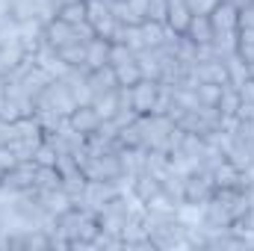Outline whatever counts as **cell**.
<instances>
[{
  "label": "cell",
  "instance_id": "6da1fadb",
  "mask_svg": "<svg viewBox=\"0 0 254 251\" xmlns=\"http://www.w3.org/2000/svg\"><path fill=\"white\" fill-rule=\"evenodd\" d=\"M136 127H139V136H142V148H148V151H166V142H169V133L175 130V122L169 116L148 113V116L136 119Z\"/></svg>",
  "mask_w": 254,
  "mask_h": 251
},
{
  "label": "cell",
  "instance_id": "7a4b0ae2",
  "mask_svg": "<svg viewBox=\"0 0 254 251\" xmlns=\"http://www.w3.org/2000/svg\"><path fill=\"white\" fill-rule=\"evenodd\" d=\"M80 169H83V175L89 181H110V184H116L125 175L119 154H86V160L80 163Z\"/></svg>",
  "mask_w": 254,
  "mask_h": 251
},
{
  "label": "cell",
  "instance_id": "3957f363",
  "mask_svg": "<svg viewBox=\"0 0 254 251\" xmlns=\"http://www.w3.org/2000/svg\"><path fill=\"white\" fill-rule=\"evenodd\" d=\"M116 195H122V192H119V184H110V181H89V178H86L83 195L74 201V207H83V210H89V213L98 216Z\"/></svg>",
  "mask_w": 254,
  "mask_h": 251
},
{
  "label": "cell",
  "instance_id": "277c9868",
  "mask_svg": "<svg viewBox=\"0 0 254 251\" xmlns=\"http://www.w3.org/2000/svg\"><path fill=\"white\" fill-rule=\"evenodd\" d=\"M86 21L92 24L95 36L101 39H110L113 30H116V18H113V9H110V0H86Z\"/></svg>",
  "mask_w": 254,
  "mask_h": 251
},
{
  "label": "cell",
  "instance_id": "5b68a950",
  "mask_svg": "<svg viewBox=\"0 0 254 251\" xmlns=\"http://www.w3.org/2000/svg\"><path fill=\"white\" fill-rule=\"evenodd\" d=\"M33 181H36V160H27V163H18L15 169H9L0 178V187L9 192H27V189H33Z\"/></svg>",
  "mask_w": 254,
  "mask_h": 251
},
{
  "label": "cell",
  "instance_id": "8992f818",
  "mask_svg": "<svg viewBox=\"0 0 254 251\" xmlns=\"http://www.w3.org/2000/svg\"><path fill=\"white\" fill-rule=\"evenodd\" d=\"M190 77L195 83H219L225 86L228 83V68H225V60L213 57V60H201L190 68Z\"/></svg>",
  "mask_w": 254,
  "mask_h": 251
},
{
  "label": "cell",
  "instance_id": "52a82bcc",
  "mask_svg": "<svg viewBox=\"0 0 254 251\" xmlns=\"http://www.w3.org/2000/svg\"><path fill=\"white\" fill-rule=\"evenodd\" d=\"M216 192V181L210 172H192L187 175V201L190 204H204Z\"/></svg>",
  "mask_w": 254,
  "mask_h": 251
},
{
  "label": "cell",
  "instance_id": "ba28073f",
  "mask_svg": "<svg viewBox=\"0 0 254 251\" xmlns=\"http://www.w3.org/2000/svg\"><path fill=\"white\" fill-rule=\"evenodd\" d=\"M130 89H133V110H136L139 116H148V113L154 110V104H157L160 83H157V80H139V83L130 86Z\"/></svg>",
  "mask_w": 254,
  "mask_h": 251
},
{
  "label": "cell",
  "instance_id": "9c48e42d",
  "mask_svg": "<svg viewBox=\"0 0 254 251\" xmlns=\"http://www.w3.org/2000/svg\"><path fill=\"white\" fill-rule=\"evenodd\" d=\"M210 24H213L216 33H222V30H240V9L234 3H228V0H219L213 6V12H210Z\"/></svg>",
  "mask_w": 254,
  "mask_h": 251
},
{
  "label": "cell",
  "instance_id": "30bf717a",
  "mask_svg": "<svg viewBox=\"0 0 254 251\" xmlns=\"http://www.w3.org/2000/svg\"><path fill=\"white\" fill-rule=\"evenodd\" d=\"M36 198H39L42 210H45L48 216H57V219L63 216L65 210H71V207H74L71 195H68L63 187H60V189H48V192H36Z\"/></svg>",
  "mask_w": 254,
  "mask_h": 251
},
{
  "label": "cell",
  "instance_id": "8fae6325",
  "mask_svg": "<svg viewBox=\"0 0 254 251\" xmlns=\"http://www.w3.org/2000/svg\"><path fill=\"white\" fill-rule=\"evenodd\" d=\"M86 83H89L92 95H104V92H113V89H119V80H116V68H113V65L92 68V71L86 74Z\"/></svg>",
  "mask_w": 254,
  "mask_h": 251
},
{
  "label": "cell",
  "instance_id": "7c38bea8",
  "mask_svg": "<svg viewBox=\"0 0 254 251\" xmlns=\"http://www.w3.org/2000/svg\"><path fill=\"white\" fill-rule=\"evenodd\" d=\"M101 116H98V110L92 107V104H86V107H77L71 116H68V125L74 127V130H80V133H86V136H92L98 127H101Z\"/></svg>",
  "mask_w": 254,
  "mask_h": 251
},
{
  "label": "cell",
  "instance_id": "4fadbf2b",
  "mask_svg": "<svg viewBox=\"0 0 254 251\" xmlns=\"http://www.w3.org/2000/svg\"><path fill=\"white\" fill-rule=\"evenodd\" d=\"M45 42L51 45V48H63V45H68V42H80L77 36H74V24H68V21H63V18H57V21H51L48 27H45Z\"/></svg>",
  "mask_w": 254,
  "mask_h": 251
},
{
  "label": "cell",
  "instance_id": "5bb4252c",
  "mask_svg": "<svg viewBox=\"0 0 254 251\" xmlns=\"http://www.w3.org/2000/svg\"><path fill=\"white\" fill-rule=\"evenodd\" d=\"M119 160H122V172L125 175H142L145 172V160H148V148L136 145V148H122L119 151Z\"/></svg>",
  "mask_w": 254,
  "mask_h": 251
},
{
  "label": "cell",
  "instance_id": "9a60e30c",
  "mask_svg": "<svg viewBox=\"0 0 254 251\" xmlns=\"http://www.w3.org/2000/svg\"><path fill=\"white\" fill-rule=\"evenodd\" d=\"M192 21V9L187 0H169V18H166V24L175 30V33H187V27H190Z\"/></svg>",
  "mask_w": 254,
  "mask_h": 251
},
{
  "label": "cell",
  "instance_id": "2e32d148",
  "mask_svg": "<svg viewBox=\"0 0 254 251\" xmlns=\"http://www.w3.org/2000/svg\"><path fill=\"white\" fill-rule=\"evenodd\" d=\"M101 65H110V39L95 36L92 42H86V68L92 71Z\"/></svg>",
  "mask_w": 254,
  "mask_h": 251
},
{
  "label": "cell",
  "instance_id": "e0dca14e",
  "mask_svg": "<svg viewBox=\"0 0 254 251\" xmlns=\"http://www.w3.org/2000/svg\"><path fill=\"white\" fill-rule=\"evenodd\" d=\"M213 54L219 60H228L237 54V45H240V30H222V33H213Z\"/></svg>",
  "mask_w": 254,
  "mask_h": 251
},
{
  "label": "cell",
  "instance_id": "ac0fdd59",
  "mask_svg": "<svg viewBox=\"0 0 254 251\" xmlns=\"http://www.w3.org/2000/svg\"><path fill=\"white\" fill-rule=\"evenodd\" d=\"M213 24H210V15H192L190 27H187V39H192L195 45H210L213 42Z\"/></svg>",
  "mask_w": 254,
  "mask_h": 251
},
{
  "label": "cell",
  "instance_id": "d6986e66",
  "mask_svg": "<svg viewBox=\"0 0 254 251\" xmlns=\"http://www.w3.org/2000/svg\"><path fill=\"white\" fill-rule=\"evenodd\" d=\"M136 65L142 71V80H157L160 83V54L154 48H142L136 54Z\"/></svg>",
  "mask_w": 254,
  "mask_h": 251
},
{
  "label": "cell",
  "instance_id": "ffe728a7",
  "mask_svg": "<svg viewBox=\"0 0 254 251\" xmlns=\"http://www.w3.org/2000/svg\"><path fill=\"white\" fill-rule=\"evenodd\" d=\"M225 68H228V83L234 86V89H240L249 77H252V65L246 63L240 54H234V57H228L225 60Z\"/></svg>",
  "mask_w": 254,
  "mask_h": 251
},
{
  "label": "cell",
  "instance_id": "44dd1931",
  "mask_svg": "<svg viewBox=\"0 0 254 251\" xmlns=\"http://www.w3.org/2000/svg\"><path fill=\"white\" fill-rule=\"evenodd\" d=\"M60 187H63V175L57 172V166H36V181H33L36 192H48V189Z\"/></svg>",
  "mask_w": 254,
  "mask_h": 251
},
{
  "label": "cell",
  "instance_id": "7402d4cb",
  "mask_svg": "<svg viewBox=\"0 0 254 251\" xmlns=\"http://www.w3.org/2000/svg\"><path fill=\"white\" fill-rule=\"evenodd\" d=\"M160 181L154 178V175H148V172H142V175H136V181H133V195L145 204L148 198H154L157 192H160Z\"/></svg>",
  "mask_w": 254,
  "mask_h": 251
},
{
  "label": "cell",
  "instance_id": "603a6c76",
  "mask_svg": "<svg viewBox=\"0 0 254 251\" xmlns=\"http://www.w3.org/2000/svg\"><path fill=\"white\" fill-rule=\"evenodd\" d=\"M92 107L98 110L101 119H113V116L119 113V89L104 92V95H95V98H92Z\"/></svg>",
  "mask_w": 254,
  "mask_h": 251
},
{
  "label": "cell",
  "instance_id": "cb8c5ba5",
  "mask_svg": "<svg viewBox=\"0 0 254 251\" xmlns=\"http://www.w3.org/2000/svg\"><path fill=\"white\" fill-rule=\"evenodd\" d=\"M60 57L71 68H83L86 65V42H68V45H63L60 48Z\"/></svg>",
  "mask_w": 254,
  "mask_h": 251
},
{
  "label": "cell",
  "instance_id": "d4e9b609",
  "mask_svg": "<svg viewBox=\"0 0 254 251\" xmlns=\"http://www.w3.org/2000/svg\"><path fill=\"white\" fill-rule=\"evenodd\" d=\"M216 110H219L222 116H237V110H240V92H237L231 83L222 86V98H219Z\"/></svg>",
  "mask_w": 254,
  "mask_h": 251
},
{
  "label": "cell",
  "instance_id": "484cf974",
  "mask_svg": "<svg viewBox=\"0 0 254 251\" xmlns=\"http://www.w3.org/2000/svg\"><path fill=\"white\" fill-rule=\"evenodd\" d=\"M42 142H45V139H12L9 148H12V154L18 157V163H27V160L36 157V151H39Z\"/></svg>",
  "mask_w": 254,
  "mask_h": 251
},
{
  "label": "cell",
  "instance_id": "4316f807",
  "mask_svg": "<svg viewBox=\"0 0 254 251\" xmlns=\"http://www.w3.org/2000/svg\"><path fill=\"white\" fill-rule=\"evenodd\" d=\"M139 30H142V39H145V48H157L163 39H166V24H157V21H142L139 24Z\"/></svg>",
  "mask_w": 254,
  "mask_h": 251
},
{
  "label": "cell",
  "instance_id": "83f0119b",
  "mask_svg": "<svg viewBox=\"0 0 254 251\" xmlns=\"http://www.w3.org/2000/svg\"><path fill=\"white\" fill-rule=\"evenodd\" d=\"M116 80H119V86H136L142 80V71L136 65V57L125 65H116Z\"/></svg>",
  "mask_w": 254,
  "mask_h": 251
},
{
  "label": "cell",
  "instance_id": "f1b7e54d",
  "mask_svg": "<svg viewBox=\"0 0 254 251\" xmlns=\"http://www.w3.org/2000/svg\"><path fill=\"white\" fill-rule=\"evenodd\" d=\"M145 210H151V213H166V216H172V213H178V201H172L163 189L154 195V198H148L145 201Z\"/></svg>",
  "mask_w": 254,
  "mask_h": 251
},
{
  "label": "cell",
  "instance_id": "f546056e",
  "mask_svg": "<svg viewBox=\"0 0 254 251\" xmlns=\"http://www.w3.org/2000/svg\"><path fill=\"white\" fill-rule=\"evenodd\" d=\"M60 18L68 21V24H83V21H86V0L63 3V6H60Z\"/></svg>",
  "mask_w": 254,
  "mask_h": 251
},
{
  "label": "cell",
  "instance_id": "4dcf8cb0",
  "mask_svg": "<svg viewBox=\"0 0 254 251\" xmlns=\"http://www.w3.org/2000/svg\"><path fill=\"white\" fill-rule=\"evenodd\" d=\"M195 92H198V104H204V107H216L219 98H222V86L219 83H198Z\"/></svg>",
  "mask_w": 254,
  "mask_h": 251
},
{
  "label": "cell",
  "instance_id": "1f68e13d",
  "mask_svg": "<svg viewBox=\"0 0 254 251\" xmlns=\"http://www.w3.org/2000/svg\"><path fill=\"white\" fill-rule=\"evenodd\" d=\"M237 54L252 65L254 63V30H240V45H237Z\"/></svg>",
  "mask_w": 254,
  "mask_h": 251
},
{
  "label": "cell",
  "instance_id": "d6a6232c",
  "mask_svg": "<svg viewBox=\"0 0 254 251\" xmlns=\"http://www.w3.org/2000/svg\"><path fill=\"white\" fill-rule=\"evenodd\" d=\"M57 157H60V154H57V148H54L51 142H42L33 160H36V166H57Z\"/></svg>",
  "mask_w": 254,
  "mask_h": 251
},
{
  "label": "cell",
  "instance_id": "836d02e7",
  "mask_svg": "<svg viewBox=\"0 0 254 251\" xmlns=\"http://www.w3.org/2000/svg\"><path fill=\"white\" fill-rule=\"evenodd\" d=\"M169 18V0H148V21L166 24Z\"/></svg>",
  "mask_w": 254,
  "mask_h": 251
},
{
  "label": "cell",
  "instance_id": "e575fe53",
  "mask_svg": "<svg viewBox=\"0 0 254 251\" xmlns=\"http://www.w3.org/2000/svg\"><path fill=\"white\" fill-rule=\"evenodd\" d=\"M133 57H136V54H133L127 45H113V42H110V65H113V68H116V65L130 63Z\"/></svg>",
  "mask_w": 254,
  "mask_h": 251
},
{
  "label": "cell",
  "instance_id": "d590c367",
  "mask_svg": "<svg viewBox=\"0 0 254 251\" xmlns=\"http://www.w3.org/2000/svg\"><path fill=\"white\" fill-rule=\"evenodd\" d=\"M127 12H130L133 24H142L148 18V0H127Z\"/></svg>",
  "mask_w": 254,
  "mask_h": 251
},
{
  "label": "cell",
  "instance_id": "8d00e7d4",
  "mask_svg": "<svg viewBox=\"0 0 254 251\" xmlns=\"http://www.w3.org/2000/svg\"><path fill=\"white\" fill-rule=\"evenodd\" d=\"M15 166H18V157L12 154V148H9V145H0V172L6 175V172L15 169Z\"/></svg>",
  "mask_w": 254,
  "mask_h": 251
},
{
  "label": "cell",
  "instance_id": "74e56055",
  "mask_svg": "<svg viewBox=\"0 0 254 251\" xmlns=\"http://www.w3.org/2000/svg\"><path fill=\"white\" fill-rule=\"evenodd\" d=\"M237 92H240V104H254V77H249Z\"/></svg>",
  "mask_w": 254,
  "mask_h": 251
},
{
  "label": "cell",
  "instance_id": "f35d334b",
  "mask_svg": "<svg viewBox=\"0 0 254 251\" xmlns=\"http://www.w3.org/2000/svg\"><path fill=\"white\" fill-rule=\"evenodd\" d=\"M237 119H243V122H254V104H240Z\"/></svg>",
  "mask_w": 254,
  "mask_h": 251
},
{
  "label": "cell",
  "instance_id": "ab89813d",
  "mask_svg": "<svg viewBox=\"0 0 254 251\" xmlns=\"http://www.w3.org/2000/svg\"><path fill=\"white\" fill-rule=\"evenodd\" d=\"M228 3H234V6H237V9H243V6H252L254 0H228Z\"/></svg>",
  "mask_w": 254,
  "mask_h": 251
},
{
  "label": "cell",
  "instance_id": "60d3db41",
  "mask_svg": "<svg viewBox=\"0 0 254 251\" xmlns=\"http://www.w3.org/2000/svg\"><path fill=\"white\" fill-rule=\"evenodd\" d=\"M0 145H6V122L0 119Z\"/></svg>",
  "mask_w": 254,
  "mask_h": 251
}]
</instances>
